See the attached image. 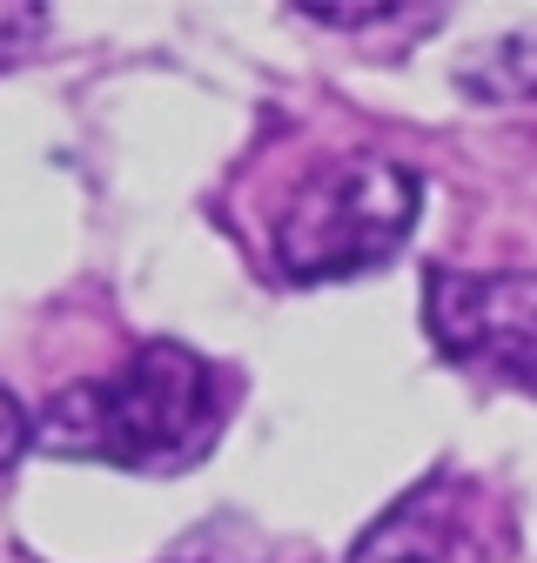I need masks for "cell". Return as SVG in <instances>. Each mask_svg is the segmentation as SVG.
Masks as SVG:
<instances>
[{
    "label": "cell",
    "mask_w": 537,
    "mask_h": 563,
    "mask_svg": "<svg viewBox=\"0 0 537 563\" xmlns=\"http://www.w3.org/2000/svg\"><path fill=\"white\" fill-rule=\"evenodd\" d=\"M350 563H484L478 504L450 483H424L357 537Z\"/></svg>",
    "instance_id": "obj_4"
},
{
    "label": "cell",
    "mask_w": 537,
    "mask_h": 563,
    "mask_svg": "<svg viewBox=\"0 0 537 563\" xmlns=\"http://www.w3.org/2000/svg\"><path fill=\"white\" fill-rule=\"evenodd\" d=\"M222 376L188 342H142L108 383H75L47 402L34 437L54 456L114 470H188L222 437Z\"/></svg>",
    "instance_id": "obj_1"
},
{
    "label": "cell",
    "mask_w": 537,
    "mask_h": 563,
    "mask_svg": "<svg viewBox=\"0 0 537 563\" xmlns=\"http://www.w3.org/2000/svg\"><path fill=\"white\" fill-rule=\"evenodd\" d=\"M424 322L450 363L537 396V275L430 268Z\"/></svg>",
    "instance_id": "obj_3"
},
{
    "label": "cell",
    "mask_w": 537,
    "mask_h": 563,
    "mask_svg": "<svg viewBox=\"0 0 537 563\" xmlns=\"http://www.w3.org/2000/svg\"><path fill=\"white\" fill-rule=\"evenodd\" d=\"M28 443H34V416H28V409L8 396V389H0V470H8V463L28 450Z\"/></svg>",
    "instance_id": "obj_6"
},
{
    "label": "cell",
    "mask_w": 537,
    "mask_h": 563,
    "mask_svg": "<svg viewBox=\"0 0 537 563\" xmlns=\"http://www.w3.org/2000/svg\"><path fill=\"white\" fill-rule=\"evenodd\" d=\"M457 88L478 95V101H524V95H537V41L511 34V41H491L478 54H463Z\"/></svg>",
    "instance_id": "obj_5"
},
{
    "label": "cell",
    "mask_w": 537,
    "mask_h": 563,
    "mask_svg": "<svg viewBox=\"0 0 537 563\" xmlns=\"http://www.w3.org/2000/svg\"><path fill=\"white\" fill-rule=\"evenodd\" d=\"M424 208V181L390 155H343L309 175L283 222H276V268L289 282H343L383 268Z\"/></svg>",
    "instance_id": "obj_2"
}]
</instances>
